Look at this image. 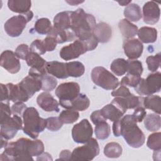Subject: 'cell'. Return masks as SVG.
<instances>
[{
	"instance_id": "obj_1",
	"label": "cell",
	"mask_w": 161,
	"mask_h": 161,
	"mask_svg": "<svg viewBox=\"0 0 161 161\" xmlns=\"http://www.w3.org/2000/svg\"><path fill=\"white\" fill-rule=\"evenodd\" d=\"M44 149L43 143L40 140L21 138L8 143L0 155V160H33L32 157L39 156L44 152Z\"/></svg>"
},
{
	"instance_id": "obj_2",
	"label": "cell",
	"mask_w": 161,
	"mask_h": 161,
	"mask_svg": "<svg viewBox=\"0 0 161 161\" xmlns=\"http://www.w3.org/2000/svg\"><path fill=\"white\" fill-rule=\"evenodd\" d=\"M96 25L94 16L85 13L83 9L79 8L75 11H71L70 30L79 40H86L91 38Z\"/></svg>"
},
{
	"instance_id": "obj_3",
	"label": "cell",
	"mask_w": 161,
	"mask_h": 161,
	"mask_svg": "<svg viewBox=\"0 0 161 161\" xmlns=\"http://www.w3.org/2000/svg\"><path fill=\"white\" fill-rule=\"evenodd\" d=\"M119 120L121 125V135L128 145L135 148L141 147L145 143V137L132 114L123 116Z\"/></svg>"
},
{
	"instance_id": "obj_4",
	"label": "cell",
	"mask_w": 161,
	"mask_h": 161,
	"mask_svg": "<svg viewBox=\"0 0 161 161\" xmlns=\"http://www.w3.org/2000/svg\"><path fill=\"white\" fill-rule=\"evenodd\" d=\"M98 44L94 35L86 40H76L73 43L63 47L60 51V57L65 60H70L78 58L88 51L94 50Z\"/></svg>"
},
{
	"instance_id": "obj_5",
	"label": "cell",
	"mask_w": 161,
	"mask_h": 161,
	"mask_svg": "<svg viewBox=\"0 0 161 161\" xmlns=\"http://www.w3.org/2000/svg\"><path fill=\"white\" fill-rule=\"evenodd\" d=\"M24 126L23 132L33 139L38 138L47 126L46 119L40 116L36 109L33 107L27 108L23 114Z\"/></svg>"
},
{
	"instance_id": "obj_6",
	"label": "cell",
	"mask_w": 161,
	"mask_h": 161,
	"mask_svg": "<svg viewBox=\"0 0 161 161\" xmlns=\"http://www.w3.org/2000/svg\"><path fill=\"white\" fill-rule=\"evenodd\" d=\"M92 82L106 90H114L119 86L118 79L103 67H94L91 72Z\"/></svg>"
},
{
	"instance_id": "obj_7",
	"label": "cell",
	"mask_w": 161,
	"mask_h": 161,
	"mask_svg": "<svg viewBox=\"0 0 161 161\" xmlns=\"http://www.w3.org/2000/svg\"><path fill=\"white\" fill-rule=\"evenodd\" d=\"M33 13L30 11L25 14L14 16L8 19L4 23L5 32L11 37H18L21 35L27 23L31 20Z\"/></svg>"
},
{
	"instance_id": "obj_8",
	"label": "cell",
	"mask_w": 161,
	"mask_h": 161,
	"mask_svg": "<svg viewBox=\"0 0 161 161\" xmlns=\"http://www.w3.org/2000/svg\"><path fill=\"white\" fill-rule=\"evenodd\" d=\"M161 87V74L160 72L150 74L146 79L141 78L135 90L140 96H150L158 92Z\"/></svg>"
},
{
	"instance_id": "obj_9",
	"label": "cell",
	"mask_w": 161,
	"mask_h": 161,
	"mask_svg": "<svg viewBox=\"0 0 161 161\" xmlns=\"http://www.w3.org/2000/svg\"><path fill=\"white\" fill-rule=\"evenodd\" d=\"M99 150L97 140L91 138L85 145L74 149L72 152L71 160H91L99 155Z\"/></svg>"
},
{
	"instance_id": "obj_10",
	"label": "cell",
	"mask_w": 161,
	"mask_h": 161,
	"mask_svg": "<svg viewBox=\"0 0 161 161\" xmlns=\"http://www.w3.org/2000/svg\"><path fill=\"white\" fill-rule=\"evenodd\" d=\"M92 127L87 119H83L72 129V138L77 143H87L92 138Z\"/></svg>"
},
{
	"instance_id": "obj_11",
	"label": "cell",
	"mask_w": 161,
	"mask_h": 161,
	"mask_svg": "<svg viewBox=\"0 0 161 161\" xmlns=\"http://www.w3.org/2000/svg\"><path fill=\"white\" fill-rule=\"evenodd\" d=\"M23 121L21 117L17 114L6 119L1 123V136L7 140L14 137L18 131L23 129Z\"/></svg>"
},
{
	"instance_id": "obj_12",
	"label": "cell",
	"mask_w": 161,
	"mask_h": 161,
	"mask_svg": "<svg viewBox=\"0 0 161 161\" xmlns=\"http://www.w3.org/2000/svg\"><path fill=\"white\" fill-rule=\"evenodd\" d=\"M25 60L27 65L31 68L28 74L37 77H42L47 74L46 70V61L38 53L30 51Z\"/></svg>"
},
{
	"instance_id": "obj_13",
	"label": "cell",
	"mask_w": 161,
	"mask_h": 161,
	"mask_svg": "<svg viewBox=\"0 0 161 161\" xmlns=\"http://www.w3.org/2000/svg\"><path fill=\"white\" fill-rule=\"evenodd\" d=\"M55 94L59 101H70L80 94V86L75 82L62 83L55 89Z\"/></svg>"
},
{
	"instance_id": "obj_14",
	"label": "cell",
	"mask_w": 161,
	"mask_h": 161,
	"mask_svg": "<svg viewBox=\"0 0 161 161\" xmlns=\"http://www.w3.org/2000/svg\"><path fill=\"white\" fill-rule=\"evenodd\" d=\"M1 66L11 74L18 73L21 68V64L15 53L9 50L4 51L0 58Z\"/></svg>"
},
{
	"instance_id": "obj_15",
	"label": "cell",
	"mask_w": 161,
	"mask_h": 161,
	"mask_svg": "<svg viewBox=\"0 0 161 161\" xmlns=\"http://www.w3.org/2000/svg\"><path fill=\"white\" fill-rule=\"evenodd\" d=\"M40 77L28 74L18 83L19 87L29 98H31L36 92L42 89V84Z\"/></svg>"
},
{
	"instance_id": "obj_16",
	"label": "cell",
	"mask_w": 161,
	"mask_h": 161,
	"mask_svg": "<svg viewBox=\"0 0 161 161\" xmlns=\"http://www.w3.org/2000/svg\"><path fill=\"white\" fill-rule=\"evenodd\" d=\"M143 21L149 25L156 24L160 15V10L158 5L154 1H148L143 6Z\"/></svg>"
},
{
	"instance_id": "obj_17",
	"label": "cell",
	"mask_w": 161,
	"mask_h": 161,
	"mask_svg": "<svg viewBox=\"0 0 161 161\" xmlns=\"http://www.w3.org/2000/svg\"><path fill=\"white\" fill-rule=\"evenodd\" d=\"M123 47L125 55L130 60H136L140 57L143 50L142 43L136 38L126 40Z\"/></svg>"
},
{
	"instance_id": "obj_18",
	"label": "cell",
	"mask_w": 161,
	"mask_h": 161,
	"mask_svg": "<svg viewBox=\"0 0 161 161\" xmlns=\"http://www.w3.org/2000/svg\"><path fill=\"white\" fill-rule=\"evenodd\" d=\"M59 104L67 109L83 111L86 110L89 105L90 101L87 96L82 93H80L75 98L70 101H59Z\"/></svg>"
},
{
	"instance_id": "obj_19",
	"label": "cell",
	"mask_w": 161,
	"mask_h": 161,
	"mask_svg": "<svg viewBox=\"0 0 161 161\" xmlns=\"http://www.w3.org/2000/svg\"><path fill=\"white\" fill-rule=\"evenodd\" d=\"M36 102L40 108L47 112L59 111V103L47 92L40 93L36 98Z\"/></svg>"
},
{
	"instance_id": "obj_20",
	"label": "cell",
	"mask_w": 161,
	"mask_h": 161,
	"mask_svg": "<svg viewBox=\"0 0 161 161\" xmlns=\"http://www.w3.org/2000/svg\"><path fill=\"white\" fill-rule=\"evenodd\" d=\"M46 70L48 74L58 79H67L69 77L67 69V63L57 61L48 62L46 64Z\"/></svg>"
},
{
	"instance_id": "obj_21",
	"label": "cell",
	"mask_w": 161,
	"mask_h": 161,
	"mask_svg": "<svg viewBox=\"0 0 161 161\" xmlns=\"http://www.w3.org/2000/svg\"><path fill=\"white\" fill-rule=\"evenodd\" d=\"M93 35L97 39L98 43H107L111 38L112 29L108 24L104 22H101L96 24L94 27Z\"/></svg>"
},
{
	"instance_id": "obj_22",
	"label": "cell",
	"mask_w": 161,
	"mask_h": 161,
	"mask_svg": "<svg viewBox=\"0 0 161 161\" xmlns=\"http://www.w3.org/2000/svg\"><path fill=\"white\" fill-rule=\"evenodd\" d=\"M47 36L53 38L57 43L71 42L76 38L75 34L71 30H62L53 26Z\"/></svg>"
},
{
	"instance_id": "obj_23",
	"label": "cell",
	"mask_w": 161,
	"mask_h": 161,
	"mask_svg": "<svg viewBox=\"0 0 161 161\" xmlns=\"http://www.w3.org/2000/svg\"><path fill=\"white\" fill-rule=\"evenodd\" d=\"M100 110L106 119H109L113 122L121 118L125 113L112 103L106 104Z\"/></svg>"
},
{
	"instance_id": "obj_24",
	"label": "cell",
	"mask_w": 161,
	"mask_h": 161,
	"mask_svg": "<svg viewBox=\"0 0 161 161\" xmlns=\"http://www.w3.org/2000/svg\"><path fill=\"white\" fill-rule=\"evenodd\" d=\"M9 94V100L14 103L16 102H26L30 98L25 92L19 87L18 84L8 83L6 84Z\"/></svg>"
},
{
	"instance_id": "obj_25",
	"label": "cell",
	"mask_w": 161,
	"mask_h": 161,
	"mask_svg": "<svg viewBox=\"0 0 161 161\" xmlns=\"http://www.w3.org/2000/svg\"><path fill=\"white\" fill-rule=\"evenodd\" d=\"M137 35L142 43H154L157 38V30L155 28L143 26L138 30Z\"/></svg>"
},
{
	"instance_id": "obj_26",
	"label": "cell",
	"mask_w": 161,
	"mask_h": 161,
	"mask_svg": "<svg viewBox=\"0 0 161 161\" xmlns=\"http://www.w3.org/2000/svg\"><path fill=\"white\" fill-rule=\"evenodd\" d=\"M53 27L62 30H70L71 11H62L55 15L53 18Z\"/></svg>"
},
{
	"instance_id": "obj_27",
	"label": "cell",
	"mask_w": 161,
	"mask_h": 161,
	"mask_svg": "<svg viewBox=\"0 0 161 161\" xmlns=\"http://www.w3.org/2000/svg\"><path fill=\"white\" fill-rule=\"evenodd\" d=\"M8 6L13 12L19 13V14H25L30 11L31 2L28 0H9Z\"/></svg>"
},
{
	"instance_id": "obj_28",
	"label": "cell",
	"mask_w": 161,
	"mask_h": 161,
	"mask_svg": "<svg viewBox=\"0 0 161 161\" xmlns=\"http://www.w3.org/2000/svg\"><path fill=\"white\" fill-rule=\"evenodd\" d=\"M118 28L123 36L127 39L133 38L138 32V27L126 19H121L118 23Z\"/></svg>"
},
{
	"instance_id": "obj_29",
	"label": "cell",
	"mask_w": 161,
	"mask_h": 161,
	"mask_svg": "<svg viewBox=\"0 0 161 161\" xmlns=\"http://www.w3.org/2000/svg\"><path fill=\"white\" fill-rule=\"evenodd\" d=\"M142 106L145 109H151L158 114L161 113V98L157 95L143 97Z\"/></svg>"
},
{
	"instance_id": "obj_30",
	"label": "cell",
	"mask_w": 161,
	"mask_h": 161,
	"mask_svg": "<svg viewBox=\"0 0 161 161\" xmlns=\"http://www.w3.org/2000/svg\"><path fill=\"white\" fill-rule=\"evenodd\" d=\"M125 19L131 22L138 21L142 17L140 7L135 3H130L124 9Z\"/></svg>"
},
{
	"instance_id": "obj_31",
	"label": "cell",
	"mask_w": 161,
	"mask_h": 161,
	"mask_svg": "<svg viewBox=\"0 0 161 161\" xmlns=\"http://www.w3.org/2000/svg\"><path fill=\"white\" fill-rule=\"evenodd\" d=\"M143 119L145 126L147 130L153 132L160 128L161 118L160 114L157 113L148 114L145 116Z\"/></svg>"
},
{
	"instance_id": "obj_32",
	"label": "cell",
	"mask_w": 161,
	"mask_h": 161,
	"mask_svg": "<svg viewBox=\"0 0 161 161\" xmlns=\"http://www.w3.org/2000/svg\"><path fill=\"white\" fill-rule=\"evenodd\" d=\"M104 154L108 158H118L123 153V148L120 144L117 142H109L107 143L103 150Z\"/></svg>"
},
{
	"instance_id": "obj_33",
	"label": "cell",
	"mask_w": 161,
	"mask_h": 161,
	"mask_svg": "<svg viewBox=\"0 0 161 161\" xmlns=\"http://www.w3.org/2000/svg\"><path fill=\"white\" fill-rule=\"evenodd\" d=\"M67 69L69 77H79L85 72V67L82 63L78 61L67 62Z\"/></svg>"
},
{
	"instance_id": "obj_34",
	"label": "cell",
	"mask_w": 161,
	"mask_h": 161,
	"mask_svg": "<svg viewBox=\"0 0 161 161\" xmlns=\"http://www.w3.org/2000/svg\"><path fill=\"white\" fill-rule=\"evenodd\" d=\"M111 71L118 76L123 75L128 69V61L124 58H116L114 60L110 65Z\"/></svg>"
},
{
	"instance_id": "obj_35",
	"label": "cell",
	"mask_w": 161,
	"mask_h": 161,
	"mask_svg": "<svg viewBox=\"0 0 161 161\" xmlns=\"http://www.w3.org/2000/svg\"><path fill=\"white\" fill-rule=\"evenodd\" d=\"M52 28L50 21L47 18H42L37 19L34 26L35 30L40 35H48Z\"/></svg>"
},
{
	"instance_id": "obj_36",
	"label": "cell",
	"mask_w": 161,
	"mask_h": 161,
	"mask_svg": "<svg viewBox=\"0 0 161 161\" xmlns=\"http://www.w3.org/2000/svg\"><path fill=\"white\" fill-rule=\"evenodd\" d=\"M96 137L99 140H105L108 138L111 133V128L106 121L100 122L96 125L94 129Z\"/></svg>"
},
{
	"instance_id": "obj_37",
	"label": "cell",
	"mask_w": 161,
	"mask_h": 161,
	"mask_svg": "<svg viewBox=\"0 0 161 161\" xmlns=\"http://www.w3.org/2000/svg\"><path fill=\"white\" fill-rule=\"evenodd\" d=\"M79 118L78 111L72 109L63 110L59 114L58 118L63 124H71L75 122Z\"/></svg>"
},
{
	"instance_id": "obj_38",
	"label": "cell",
	"mask_w": 161,
	"mask_h": 161,
	"mask_svg": "<svg viewBox=\"0 0 161 161\" xmlns=\"http://www.w3.org/2000/svg\"><path fill=\"white\" fill-rule=\"evenodd\" d=\"M40 79L42 84V89L45 92H49L53 90L57 85V79L48 74L42 75Z\"/></svg>"
},
{
	"instance_id": "obj_39",
	"label": "cell",
	"mask_w": 161,
	"mask_h": 161,
	"mask_svg": "<svg viewBox=\"0 0 161 161\" xmlns=\"http://www.w3.org/2000/svg\"><path fill=\"white\" fill-rule=\"evenodd\" d=\"M147 147L152 150H158L161 149V133L156 132L150 134L147 142Z\"/></svg>"
},
{
	"instance_id": "obj_40",
	"label": "cell",
	"mask_w": 161,
	"mask_h": 161,
	"mask_svg": "<svg viewBox=\"0 0 161 161\" xmlns=\"http://www.w3.org/2000/svg\"><path fill=\"white\" fill-rule=\"evenodd\" d=\"M127 72L131 74L141 76L143 72L142 64L137 60H128Z\"/></svg>"
},
{
	"instance_id": "obj_41",
	"label": "cell",
	"mask_w": 161,
	"mask_h": 161,
	"mask_svg": "<svg viewBox=\"0 0 161 161\" xmlns=\"http://www.w3.org/2000/svg\"><path fill=\"white\" fill-rule=\"evenodd\" d=\"M141 79V76L128 73L121 80L120 84L122 86H128L131 87H136Z\"/></svg>"
},
{
	"instance_id": "obj_42",
	"label": "cell",
	"mask_w": 161,
	"mask_h": 161,
	"mask_svg": "<svg viewBox=\"0 0 161 161\" xmlns=\"http://www.w3.org/2000/svg\"><path fill=\"white\" fill-rule=\"evenodd\" d=\"M146 63L150 72H156L160 65V53H158L153 56H148L146 59Z\"/></svg>"
},
{
	"instance_id": "obj_43",
	"label": "cell",
	"mask_w": 161,
	"mask_h": 161,
	"mask_svg": "<svg viewBox=\"0 0 161 161\" xmlns=\"http://www.w3.org/2000/svg\"><path fill=\"white\" fill-rule=\"evenodd\" d=\"M46 122H47L46 128L52 131H58L63 125V123L59 119L58 117L48 118L46 119Z\"/></svg>"
},
{
	"instance_id": "obj_44",
	"label": "cell",
	"mask_w": 161,
	"mask_h": 161,
	"mask_svg": "<svg viewBox=\"0 0 161 161\" xmlns=\"http://www.w3.org/2000/svg\"><path fill=\"white\" fill-rule=\"evenodd\" d=\"M30 51L36 53L38 54L43 55L47 52L44 48V46L43 44V42L41 40H35L30 45Z\"/></svg>"
},
{
	"instance_id": "obj_45",
	"label": "cell",
	"mask_w": 161,
	"mask_h": 161,
	"mask_svg": "<svg viewBox=\"0 0 161 161\" xmlns=\"http://www.w3.org/2000/svg\"><path fill=\"white\" fill-rule=\"evenodd\" d=\"M1 123L11 117L12 111L8 103L1 102Z\"/></svg>"
},
{
	"instance_id": "obj_46",
	"label": "cell",
	"mask_w": 161,
	"mask_h": 161,
	"mask_svg": "<svg viewBox=\"0 0 161 161\" xmlns=\"http://www.w3.org/2000/svg\"><path fill=\"white\" fill-rule=\"evenodd\" d=\"M30 52V48L26 44H21L16 48L14 53L16 56L20 59L25 60L26 56Z\"/></svg>"
},
{
	"instance_id": "obj_47",
	"label": "cell",
	"mask_w": 161,
	"mask_h": 161,
	"mask_svg": "<svg viewBox=\"0 0 161 161\" xmlns=\"http://www.w3.org/2000/svg\"><path fill=\"white\" fill-rule=\"evenodd\" d=\"M42 42L46 52L53 51L57 47V43L56 42L55 40L51 36H47L42 40Z\"/></svg>"
},
{
	"instance_id": "obj_48",
	"label": "cell",
	"mask_w": 161,
	"mask_h": 161,
	"mask_svg": "<svg viewBox=\"0 0 161 161\" xmlns=\"http://www.w3.org/2000/svg\"><path fill=\"white\" fill-rule=\"evenodd\" d=\"M131 93L130 92L129 89L125 86H122L118 88L116 90H114L111 92V95L113 97H126L129 96H130Z\"/></svg>"
},
{
	"instance_id": "obj_49",
	"label": "cell",
	"mask_w": 161,
	"mask_h": 161,
	"mask_svg": "<svg viewBox=\"0 0 161 161\" xmlns=\"http://www.w3.org/2000/svg\"><path fill=\"white\" fill-rule=\"evenodd\" d=\"M146 114L147 112L145 111V109L143 106H140L135 108L132 116L137 122H142L145 118Z\"/></svg>"
},
{
	"instance_id": "obj_50",
	"label": "cell",
	"mask_w": 161,
	"mask_h": 161,
	"mask_svg": "<svg viewBox=\"0 0 161 161\" xmlns=\"http://www.w3.org/2000/svg\"><path fill=\"white\" fill-rule=\"evenodd\" d=\"M26 108V106L23 103V102H16L11 108L12 113L19 116L21 114L23 116V114Z\"/></svg>"
},
{
	"instance_id": "obj_51",
	"label": "cell",
	"mask_w": 161,
	"mask_h": 161,
	"mask_svg": "<svg viewBox=\"0 0 161 161\" xmlns=\"http://www.w3.org/2000/svg\"><path fill=\"white\" fill-rule=\"evenodd\" d=\"M90 118H91V121L95 125L100 122L106 121V119L104 118V117L102 114L100 109L96 110V111H94V112H92L90 116Z\"/></svg>"
},
{
	"instance_id": "obj_52",
	"label": "cell",
	"mask_w": 161,
	"mask_h": 161,
	"mask_svg": "<svg viewBox=\"0 0 161 161\" xmlns=\"http://www.w3.org/2000/svg\"><path fill=\"white\" fill-rule=\"evenodd\" d=\"M1 102L4 101L6 103H9V94L8 89L6 85L1 84Z\"/></svg>"
},
{
	"instance_id": "obj_53",
	"label": "cell",
	"mask_w": 161,
	"mask_h": 161,
	"mask_svg": "<svg viewBox=\"0 0 161 161\" xmlns=\"http://www.w3.org/2000/svg\"><path fill=\"white\" fill-rule=\"evenodd\" d=\"M72 153L69 150H63L59 154V158L60 160H71Z\"/></svg>"
},
{
	"instance_id": "obj_54",
	"label": "cell",
	"mask_w": 161,
	"mask_h": 161,
	"mask_svg": "<svg viewBox=\"0 0 161 161\" xmlns=\"http://www.w3.org/2000/svg\"><path fill=\"white\" fill-rule=\"evenodd\" d=\"M51 155L47 152H43L41 155L37 157L36 160H52Z\"/></svg>"
},
{
	"instance_id": "obj_55",
	"label": "cell",
	"mask_w": 161,
	"mask_h": 161,
	"mask_svg": "<svg viewBox=\"0 0 161 161\" xmlns=\"http://www.w3.org/2000/svg\"><path fill=\"white\" fill-rule=\"evenodd\" d=\"M8 140L4 138L3 136H1V148H5L8 145Z\"/></svg>"
},
{
	"instance_id": "obj_56",
	"label": "cell",
	"mask_w": 161,
	"mask_h": 161,
	"mask_svg": "<svg viewBox=\"0 0 161 161\" xmlns=\"http://www.w3.org/2000/svg\"><path fill=\"white\" fill-rule=\"evenodd\" d=\"M66 2L67 3H69L70 5L75 6V5H77L79 4L83 3L84 1H66Z\"/></svg>"
},
{
	"instance_id": "obj_57",
	"label": "cell",
	"mask_w": 161,
	"mask_h": 161,
	"mask_svg": "<svg viewBox=\"0 0 161 161\" xmlns=\"http://www.w3.org/2000/svg\"><path fill=\"white\" fill-rule=\"evenodd\" d=\"M131 3V1H118V3L121 6H128Z\"/></svg>"
}]
</instances>
